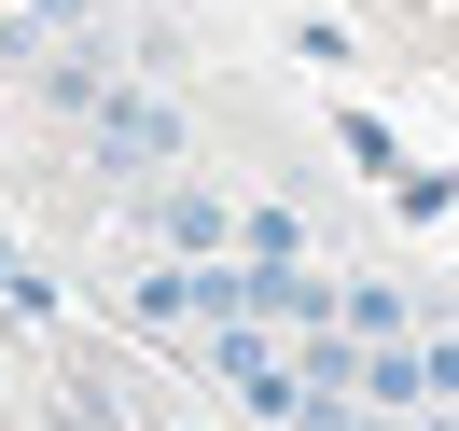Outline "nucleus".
Here are the masks:
<instances>
[{"instance_id": "1", "label": "nucleus", "mask_w": 459, "mask_h": 431, "mask_svg": "<svg viewBox=\"0 0 459 431\" xmlns=\"http://www.w3.org/2000/svg\"><path fill=\"white\" fill-rule=\"evenodd\" d=\"M181 140H195V125H181V98H168V84H112V98L84 112V153H98L112 181H168V168H181Z\"/></svg>"}, {"instance_id": "2", "label": "nucleus", "mask_w": 459, "mask_h": 431, "mask_svg": "<svg viewBox=\"0 0 459 431\" xmlns=\"http://www.w3.org/2000/svg\"><path fill=\"white\" fill-rule=\"evenodd\" d=\"M140 223L168 237V251H237V209L209 195V181H140Z\"/></svg>"}, {"instance_id": "3", "label": "nucleus", "mask_w": 459, "mask_h": 431, "mask_svg": "<svg viewBox=\"0 0 459 431\" xmlns=\"http://www.w3.org/2000/svg\"><path fill=\"white\" fill-rule=\"evenodd\" d=\"M334 320H348V334H418V292H403V279H334Z\"/></svg>"}, {"instance_id": "4", "label": "nucleus", "mask_w": 459, "mask_h": 431, "mask_svg": "<svg viewBox=\"0 0 459 431\" xmlns=\"http://www.w3.org/2000/svg\"><path fill=\"white\" fill-rule=\"evenodd\" d=\"M237 251L251 264H307V223H292V209H237Z\"/></svg>"}, {"instance_id": "5", "label": "nucleus", "mask_w": 459, "mask_h": 431, "mask_svg": "<svg viewBox=\"0 0 459 431\" xmlns=\"http://www.w3.org/2000/svg\"><path fill=\"white\" fill-rule=\"evenodd\" d=\"M0 306H14V320H56V279H42L14 237H0Z\"/></svg>"}, {"instance_id": "6", "label": "nucleus", "mask_w": 459, "mask_h": 431, "mask_svg": "<svg viewBox=\"0 0 459 431\" xmlns=\"http://www.w3.org/2000/svg\"><path fill=\"white\" fill-rule=\"evenodd\" d=\"M418 362H431V403H459V320H418Z\"/></svg>"}, {"instance_id": "7", "label": "nucleus", "mask_w": 459, "mask_h": 431, "mask_svg": "<svg viewBox=\"0 0 459 431\" xmlns=\"http://www.w3.org/2000/svg\"><path fill=\"white\" fill-rule=\"evenodd\" d=\"M0 29H14V14H0Z\"/></svg>"}]
</instances>
